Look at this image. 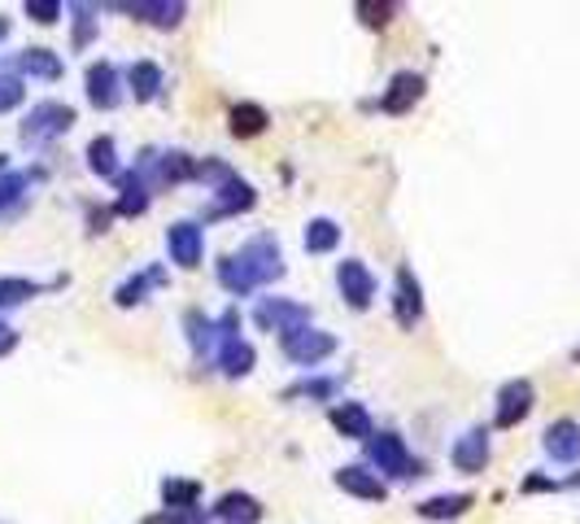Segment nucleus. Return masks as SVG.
I'll return each mask as SVG.
<instances>
[{"label": "nucleus", "instance_id": "f257e3e1", "mask_svg": "<svg viewBox=\"0 0 580 524\" xmlns=\"http://www.w3.org/2000/svg\"><path fill=\"white\" fill-rule=\"evenodd\" d=\"M280 275H284V259H280V245L271 237H253L249 245L236 250L232 259L219 262V284L236 297H244L258 284H271Z\"/></svg>", "mask_w": 580, "mask_h": 524}, {"label": "nucleus", "instance_id": "f03ea898", "mask_svg": "<svg viewBox=\"0 0 580 524\" xmlns=\"http://www.w3.org/2000/svg\"><path fill=\"white\" fill-rule=\"evenodd\" d=\"M70 128H75V110H70V106H62V101H40V106H31V114L22 119V140H26V144H48V140L66 135Z\"/></svg>", "mask_w": 580, "mask_h": 524}, {"label": "nucleus", "instance_id": "7ed1b4c3", "mask_svg": "<svg viewBox=\"0 0 580 524\" xmlns=\"http://www.w3.org/2000/svg\"><path fill=\"white\" fill-rule=\"evenodd\" d=\"M253 324H258L262 332L288 337V332H297V328H310V310H306L302 302H288V297H262L258 310H253Z\"/></svg>", "mask_w": 580, "mask_h": 524}, {"label": "nucleus", "instance_id": "20e7f679", "mask_svg": "<svg viewBox=\"0 0 580 524\" xmlns=\"http://www.w3.org/2000/svg\"><path fill=\"white\" fill-rule=\"evenodd\" d=\"M366 455H371V463L384 477H419V463L411 459V450H406V441L397 433H375L366 441Z\"/></svg>", "mask_w": 580, "mask_h": 524}, {"label": "nucleus", "instance_id": "39448f33", "mask_svg": "<svg viewBox=\"0 0 580 524\" xmlns=\"http://www.w3.org/2000/svg\"><path fill=\"white\" fill-rule=\"evenodd\" d=\"M280 346H284V354H288L293 363L315 368V363H324V359L337 350V337H332V332H319V328H297V332L280 337Z\"/></svg>", "mask_w": 580, "mask_h": 524}, {"label": "nucleus", "instance_id": "423d86ee", "mask_svg": "<svg viewBox=\"0 0 580 524\" xmlns=\"http://www.w3.org/2000/svg\"><path fill=\"white\" fill-rule=\"evenodd\" d=\"M533 402H537V393H533V381H506L502 390H497V411H493V424L497 428H515L528 411H533Z\"/></svg>", "mask_w": 580, "mask_h": 524}, {"label": "nucleus", "instance_id": "0eeeda50", "mask_svg": "<svg viewBox=\"0 0 580 524\" xmlns=\"http://www.w3.org/2000/svg\"><path fill=\"white\" fill-rule=\"evenodd\" d=\"M337 288H341V297H346L353 310H366L371 297H375V275L358 259H346L337 266Z\"/></svg>", "mask_w": 580, "mask_h": 524}, {"label": "nucleus", "instance_id": "6e6552de", "mask_svg": "<svg viewBox=\"0 0 580 524\" xmlns=\"http://www.w3.org/2000/svg\"><path fill=\"white\" fill-rule=\"evenodd\" d=\"M166 250H171V262H179L184 271H193V266H201V250H206V237H201V228L197 223H171L166 228Z\"/></svg>", "mask_w": 580, "mask_h": 524}, {"label": "nucleus", "instance_id": "1a4fd4ad", "mask_svg": "<svg viewBox=\"0 0 580 524\" xmlns=\"http://www.w3.org/2000/svg\"><path fill=\"white\" fill-rule=\"evenodd\" d=\"M450 463L459 472H467V477L484 472V463H489V433L484 428H467L463 437L450 446Z\"/></svg>", "mask_w": 580, "mask_h": 524}, {"label": "nucleus", "instance_id": "9d476101", "mask_svg": "<svg viewBox=\"0 0 580 524\" xmlns=\"http://www.w3.org/2000/svg\"><path fill=\"white\" fill-rule=\"evenodd\" d=\"M541 446H546V455H550L555 463H580V424L577 419H555V424L546 428Z\"/></svg>", "mask_w": 580, "mask_h": 524}, {"label": "nucleus", "instance_id": "9b49d317", "mask_svg": "<svg viewBox=\"0 0 580 524\" xmlns=\"http://www.w3.org/2000/svg\"><path fill=\"white\" fill-rule=\"evenodd\" d=\"M419 97H424V75H415V70H402V75H393L389 92L380 97V110H384V114H406V110H411Z\"/></svg>", "mask_w": 580, "mask_h": 524}, {"label": "nucleus", "instance_id": "f8f14e48", "mask_svg": "<svg viewBox=\"0 0 580 524\" xmlns=\"http://www.w3.org/2000/svg\"><path fill=\"white\" fill-rule=\"evenodd\" d=\"M419 319H424V288H419L415 271L402 266V271H397V324H402V328H415Z\"/></svg>", "mask_w": 580, "mask_h": 524}, {"label": "nucleus", "instance_id": "ddd939ff", "mask_svg": "<svg viewBox=\"0 0 580 524\" xmlns=\"http://www.w3.org/2000/svg\"><path fill=\"white\" fill-rule=\"evenodd\" d=\"M88 101H92L97 110H114L118 101H122V92H118V70L110 62H92V66H88Z\"/></svg>", "mask_w": 580, "mask_h": 524}, {"label": "nucleus", "instance_id": "4468645a", "mask_svg": "<svg viewBox=\"0 0 580 524\" xmlns=\"http://www.w3.org/2000/svg\"><path fill=\"white\" fill-rule=\"evenodd\" d=\"M215 210H210V219H223V215H240V210H253V201H258V193L240 179V175H228L219 188H215Z\"/></svg>", "mask_w": 580, "mask_h": 524}, {"label": "nucleus", "instance_id": "2eb2a0df", "mask_svg": "<svg viewBox=\"0 0 580 524\" xmlns=\"http://www.w3.org/2000/svg\"><path fill=\"white\" fill-rule=\"evenodd\" d=\"M337 485H341L346 494H353V499H362V503H384V494H389V485H384L375 472L358 468V463L337 472Z\"/></svg>", "mask_w": 580, "mask_h": 524}, {"label": "nucleus", "instance_id": "dca6fc26", "mask_svg": "<svg viewBox=\"0 0 580 524\" xmlns=\"http://www.w3.org/2000/svg\"><path fill=\"white\" fill-rule=\"evenodd\" d=\"M332 428L346 433V437H353V441H371V437H375L371 415H366L362 402H337V406H332Z\"/></svg>", "mask_w": 580, "mask_h": 524}, {"label": "nucleus", "instance_id": "f3484780", "mask_svg": "<svg viewBox=\"0 0 580 524\" xmlns=\"http://www.w3.org/2000/svg\"><path fill=\"white\" fill-rule=\"evenodd\" d=\"M184 328H188V341H193L197 359H206V354L219 346V319H210V315H201V310H188V315H184Z\"/></svg>", "mask_w": 580, "mask_h": 524}, {"label": "nucleus", "instance_id": "a211bd4d", "mask_svg": "<svg viewBox=\"0 0 580 524\" xmlns=\"http://www.w3.org/2000/svg\"><path fill=\"white\" fill-rule=\"evenodd\" d=\"M114 210L118 215H127V219H135V215H144V210H149V179H144L140 171L122 175V197H118Z\"/></svg>", "mask_w": 580, "mask_h": 524}, {"label": "nucleus", "instance_id": "6ab92c4d", "mask_svg": "<svg viewBox=\"0 0 580 524\" xmlns=\"http://www.w3.org/2000/svg\"><path fill=\"white\" fill-rule=\"evenodd\" d=\"M215 512H219V521H228V524H258L262 521V503H258L253 494H223Z\"/></svg>", "mask_w": 580, "mask_h": 524}, {"label": "nucleus", "instance_id": "aec40b11", "mask_svg": "<svg viewBox=\"0 0 580 524\" xmlns=\"http://www.w3.org/2000/svg\"><path fill=\"white\" fill-rule=\"evenodd\" d=\"M127 13H135V18H144V22H153V26H175L179 18H184V4L175 0H135V4H122Z\"/></svg>", "mask_w": 580, "mask_h": 524}, {"label": "nucleus", "instance_id": "412c9836", "mask_svg": "<svg viewBox=\"0 0 580 524\" xmlns=\"http://www.w3.org/2000/svg\"><path fill=\"white\" fill-rule=\"evenodd\" d=\"M127 84H131V97H135V101H153V97L162 92L166 79H162V70H157L153 62H135V66L127 70Z\"/></svg>", "mask_w": 580, "mask_h": 524}, {"label": "nucleus", "instance_id": "4be33fe9", "mask_svg": "<svg viewBox=\"0 0 580 524\" xmlns=\"http://www.w3.org/2000/svg\"><path fill=\"white\" fill-rule=\"evenodd\" d=\"M467 507H471V494H437V499H424L415 512L424 521H455V516H463Z\"/></svg>", "mask_w": 580, "mask_h": 524}, {"label": "nucleus", "instance_id": "5701e85b", "mask_svg": "<svg viewBox=\"0 0 580 524\" xmlns=\"http://www.w3.org/2000/svg\"><path fill=\"white\" fill-rule=\"evenodd\" d=\"M219 368H223L228 376H249V372H253V346L240 341V337L223 341V346H219Z\"/></svg>", "mask_w": 580, "mask_h": 524}, {"label": "nucleus", "instance_id": "b1692460", "mask_svg": "<svg viewBox=\"0 0 580 524\" xmlns=\"http://www.w3.org/2000/svg\"><path fill=\"white\" fill-rule=\"evenodd\" d=\"M18 66H22L26 75H35V79H62V57H57L53 48H26V53L18 57Z\"/></svg>", "mask_w": 580, "mask_h": 524}, {"label": "nucleus", "instance_id": "393cba45", "mask_svg": "<svg viewBox=\"0 0 580 524\" xmlns=\"http://www.w3.org/2000/svg\"><path fill=\"white\" fill-rule=\"evenodd\" d=\"M26 188H31V175H22V171H0V219L13 215V210L26 201Z\"/></svg>", "mask_w": 580, "mask_h": 524}, {"label": "nucleus", "instance_id": "a878e982", "mask_svg": "<svg viewBox=\"0 0 580 524\" xmlns=\"http://www.w3.org/2000/svg\"><path fill=\"white\" fill-rule=\"evenodd\" d=\"M88 171L101 175V179H114L118 175V153H114V140L110 135H97L88 144Z\"/></svg>", "mask_w": 580, "mask_h": 524}, {"label": "nucleus", "instance_id": "bb28decb", "mask_svg": "<svg viewBox=\"0 0 580 524\" xmlns=\"http://www.w3.org/2000/svg\"><path fill=\"white\" fill-rule=\"evenodd\" d=\"M337 241H341V228H337L332 219H310V223H306V250H310V254H332Z\"/></svg>", "mask_w": 580, "mask_h": 524}, {"label": "nucleus", "instance_id": "cd10ccee", "mask_svg": "<svg viewBox=\"0 0 580 524\" xmlns=\"http://www.w3.org/2000/svg\"><path fill=\"white\" fill-rule=\"evenodd\" d=\"M162 499L171 512H193L201 499V485L197 481H162Z\"/></svg>", "mask_w": 580, "mask_h": 524}, {"label": "nucleus", "instance_id": "c85d7f7f", "mask_svg": "<svg viewBox=\"0 0 580 524\" xmlns=\"http://www.w3.org/2000/svg\"><path fill=\"white\" fill-rule=\"evenodd\" d=\"M266 123H271V119H266L262 106H249V101H244V106H236L232 110V135H244V140H249V135H262Z\"/></svg>", "mask_w": 580, "mask_h": 524}, {"label": "nucleus", "instance_id": "c756f323", "mask_svg": "<svg viewBox=\"0 0 580 524\" xmlns=\"http://www.w3.org/2000/svg\"><path fill=\"white\" fill-rule=\"evenodd\" d=\"M35 293H40V284H31V280H22V275H4V280H0V310L22 306V302L35 297Z\"/></svg>", "mask_w": 580, "mask_h": 524}, {"label": "nucleus", "instance_id": "7c9ffc66", "mask_svg": "<svg viewBox=\"0 0 580 524\" xmlns=\"http://www.w3.org/2000/svg\"><path fill=\"white\" fill-rule=\"evenodd\" d=\"M162 280V271H144V275H131L122 288H118V306H135V302H144V288L149 284H157Z\"/></svg>", "mask_w": 580, "mask_h": 524}, {"label": "nucleus", "instance_id": "2f4dec72", "mask_svg": "<svg viewBox=\"0 0 580 524\" xmlns=\"http://www.w3.org/2000/svg\"><path fill=\"white\" fill-rule=\"evenodd\" d=\"M26 18H35L40 26H53L62 18V4L57 0H26Z\"/></svg>", "mask_w": 580, "mask_h": 524}, {"label": "nucleus", "instance_id": "473e14b6", "mask_svg": "<svg viewBox=\"0 0 580 524\" xmlns=\"http://www.w3.org/2000/svg\"><path fill=\"white\" fill-rule=\"evenodd\" d=\"M22 106V79L18 75H0V114Z\"/></svg>", "mask_w": 580, "mask_h": 524}, {"label": "nucleus", "instance_id": "72a5a7b5", "mask_svg": "<svg viewBox=\"0 0 580 524\" xmlns=\"http://www.w3.org/2000/svg\"><path fill=\"white\" fill-rule=\"evenodd\" d=\"M337 393V381H306L297 390H288V397H332Z\"/></svg>", "mask_w": 580, "mask_h": 524}, {"label": "nucleus", "instance_id": "f704fd0d", "mask_svg": "<svg viewBox=\"0 0 580 524\" xmlns=\"http://www.w3.org/2000/svg\"><path fill=\"white\" fill-rule=\"evenodd\" d=\"M75 13H79V26H75V44L84 48V44H88V35H92V9H88V4H75Z\"/></svg>", "mask_w": 580, "mask_h": 524}, {"label": "nucleus", "instance_id": "c9c22d12", "mask_svg": "<svg viewBox=\"0 0 580 524\" xmlns=\"http://www.w3.org/2000/svg\"><path fill=\"white\" fill-rule=\"evenodd\" d=\"M358 13L371 22V26H380V22H389V13H393V4H358Z\"/></svg>", "mask_w": 580, "mask_h": 524}, {"label": "nucleus", "instance_id": "e433bc0d", "mask_svg": "<svg viewBox=\"0 0 580 524\" xmlns=\"http://www.w3.org/2000/svg\"><path fill=\"white\" fill-rule=\"evenodd\" d=\"M13 346H18V332H13V328H9L4 319H0V359H4V354H9Z\"/></svg>", "mask_w": 580, "mask_h": 524}, {"label": "nucleus", "instance_id": "4c0bfd02", "mask_svg": "<svg viewBox=\"0 0 580 524\" xmlns=\"http://www.w3.org/2000/svg\"><path fill=\"white\" fill-rule=\"evenodd\" d=\"M524 490H528V494H541V490H559V485H555V481H546V477H528V481H524Z\"/></svg>", "mask_w": 580, "mask_h": 524}]
</instances>
